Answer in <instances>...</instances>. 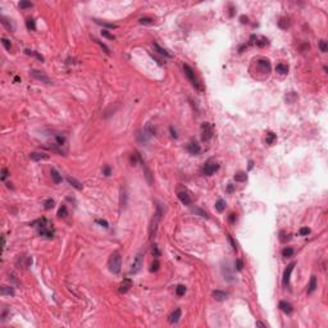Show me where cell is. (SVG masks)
Returning a JSON list of instances; mask_svg holds the SVG:
<instances>
[{"label":"cell","mask_w":328,"mask_h":328,"mask_svg":"<svg viewBox=\"0 0 328 328\" xmlns=\"http://www.w3.org/2000/svg\"><path fill=\"white\" fill-rule=\"evenodd\" d=\"M67 182H68L69 185L72 186V187H75L76 190H82V189H83V185H82V183H81L80 181H77V179L73 178V177H69V176H68V177H67Z\"/></svg>","instance_id":"obj_19"},{"label":"cell","mask_w":328,"mask_h":328,"mask_svg":"<svg viewBox=\"0 0 328 328\" xmlns=\"http://www.w3.org/2000/svg\"><path fill=\"white\" fill-rule=\"evenodd\" d=\"M255 42H256V45H258V46L262 48V46H265V45L268 44V40H267V38H264V37H262V38H260V41H255Z\"/></svg>","instance_id":"obj_49"},{"label":"cell","mask_w":328,"mask_h":328,"mask_svg":"<svg viewBox=\"0 0 328 328\" xmlns=\"http://www.w3.org/2000/svg\"><path fill=\"white\" fill-rule=\"evenodd\" d=\"M276 70L278 73H281V75H286V73L288 72V67L286 64H282V63H280V64H277Z\"/></svg>","instance_id":"obj_30"},{"label":"cell","mask_w":328,"mask_h":328,"mask_svg":"<svg viewBox=\"0 0 328 328\" xmlns=\"http://www.w3.org/2000/svg\"><path fill=\"white\" fill-rule=\"evenodd\" d=\"M8 174H9L8 169H6V168H3V169H1V176H0V178H1V181H5V178L8 177Z\"/></svg>","instance_id":"obj_47"},{"label":"cell","mask_w":328,"mask_h":328,"mask_svg":"<svg viewBox=\"0 0 328 328\" xmlns=\"http://www.w3.org/2000/svg\"><path fill=\"white\" fill-rule=\"evenodd\" d=\"M0 22H1L3 26H5V28H6V30H9V31H14V28H16V27H14V23L12 22V21L8 19L4 16L0 17Z\"/></svg>","instance_id":"obj_18"},{"label":"cell","mask_w":328,"mask_h":328,"mask_svg":"<svg viewBox=\"0 0 328 328\" xmlns=\"http://www.w3.org/2000/svg\"><path fill=\"white\" fill-rule=\"evenodd\" d=\"M153 255L155 256V258H158V256L160 255V251H159V249H158V246H157V245H154V246H153Z\"/></svg>","instance_id":"obj_54"},{"label":"cell","mask_w":328,"mask_h":328,"mask_svg":"<svg viewBox=\"0 0 328 328\" xmlns=\"http://www.w3.org/2000/svg\"><path fill=\"white\" fill-rule=\"evenodd\" d=\"M216 209H217L218 211H221V213L226 209V201H224L223 199H219V200H218V201L216 203Z\"/></svg>","instance_id":"obj_33"},{"label":"cell","mask_w":328,"mask_h":328,"mask_svg":"<svg viewBox=\"0 0 328 328\" xmlns=\"http://www.w3.org/2000/svg\"><path fill=\"white\" fill-rule=\"evenodd\" d=\"M181 314H182L181 309H176L174 312L171 314V317H169V323H172V324L177 323L179 320V318H181Z\"/></svg>","instance_id":"obj_20"},{"label":"cell","mask_w":328,"mask_h":328,"mask_svg":"<svg viewBox=\"0 0 328 328\" xmlns=\"http://www.w3.org/2000/svg\"><path fill=\"white\" fill-rule=\"evenodd\" d=\"M49 154L46 153H31L30 154V159L35 160V162H40V160H48L49 159Z\"/></svg>","instance_id":"obj_12"},{"label":"cell","mask_w":328,"mask_h":328,"mask_svg":"<svg viewBox=\"0 0 328 328\" xmlns=\"http://www.w3.org/2000/svg\"><path fill=\"white\" fill-rule=\"evenodd\" d=\"M213 297L216 299L217 301H224L227 299V294L223 291H219V290H216L213 291Z\"/></svg>","instance_id":"obj_22"},{"label":"cell","mask_w":328,"mask_h":328,"mask_svg":"<svg viewBox=\"0 0 328 328\" xmlns=\"http://www.w3.org/2000/svg\"><path fill=\"white\" fill-rule=\"evenodd\" d=\"M32 6V3L31 1H26V0H23V1L19 3V8L21 9H27V8H31Z\"/></svg>","instance_id":"obj_44"},{"label":"cell","mask_w":328,"mask_h":328,"mask_svg":"<svg viewBox=\"0 0 328 328\" xmlns=\"http://www.w3.org/2000/svg\"><path fill=\"white\" fill-rule=\"evenodd\" d=\"M159 265H160V264H159V262H158V260H157V259H155V260H154V262H153V264H151V268H150V272H157V270H158V269H159Z\"/></svg>","instance_id":"obj_45"},{"label":"cell","mask_w":328,"mask_h":328,"mask_svg":"<svg viewBox=\"0 0 328 328\" xmlns=\"http://www.w3.org/2000/svg\"><path fill=\"white\" fill-rule=\"evenodd\" d=\"M140 163H141V165H142V171H144V174H145V177H146L147 183H149V185H153L154 179H153V174H151V171L149 169V167L146 165L145 162L141 159V157H140Z\"/></svg>","instance_id":"obj_10"},{"label":"cell","mask_w":328,"mask_h":328,"mask_svg":"<svg viewBox=\"0 0 328 328\" xmlns=\"http://www.w3.org/2000/svg\"><path fill=\"white\" fill-rule=\"evenodd\" d=\"M24 53H26L27 55H33V56H36V58H37L40 62H44V56H42L41 54H38L37 51H33V50H30V49H26V50H24Z\"/></svg>","instance_id":"obj_31"},{"label":"cell","mask_w":328,"mask_h":328,"mask_svg":"<svg viewBox=\"0 0 328 328\" xmlns=\"http://www.w3.org/2000/svg\"><path fill=\"white\" fill-rule=\"evenodd\" d=\"M258 65H259V68L262 69L263 72H265V73L270 72V63H269L268 59H259V60H258Z\"/></svg>","instance_id":"obj_16"},{"label":"cell","mask_w":328,"mask_h":328,"mask_svg":"<svg viewBox=\"0 0 328 328\" xmlns=\"http://www.w3.org/2000/svg\"><path fill=\"white\" fill-rule=\"evenodd\" d=\"M236 269H237L238 272H241V270L244 269V262H242L241 259H237V260H236Z\"/></svg>","instance_id":"obj_46"},{"label":"cell","mask_w":328,"mask_h":328,"mask_svg":"<svg viewBox=\"0 0 328 328\" xmlns=\"http://www.w3.org/2000/svg\"><path fill=\"white\" fill-rule=\"evenodd\" d=\"M94 21H95V23L100 24V26H103V27H105V28H109V30H113V28H117V27H118L117 24H114V23H108V22H105V21H101V19H94Z\"/></svg>","instance_id":"obj_26"},{"label":"cell","mask_w":328,"mask_h":328,"mask_svg":"<svg viewBox=\"0 0 328 328\" xmlns=\"http://www.w3.org/2000/svg\"><path fill=\"white\" fill-rule=\"evenodd\" d=\"M26 26H27V28L30 31H35V30H36V22H35L33 18H28L26 21Z\"/></svg>","instance_id":"obj_32"},{"label":"cell","mask_w":328,"mask_h":328,"mask_svg":"<svg viewBox=\"0 0 328 328\" xmlns=\"http://www.w3.org/2000/svg\"><path fill=\"white\" fill-rule=\"evenodd\" d=\"M162 216H163V209H162L160 205H157V211L154 213V217H153V219H151V223H150V227H149V237H150V240H153L155 237V235H157L158 226H159Z\"/></svg>","instance_id":"obj_2"},{"label":"cell","mask_w":328,"mask_h":328,"mask_svg":"<svg viewBox=\"0 0 328 328\" xmlns=\"http://www.w3.org/2000/svg\"><path fill=\"white\" fill-rule=\"evenodd\" d=\"M280 309L285 313V314H291L292 313V305L290 304V302L283 301V300L280 301Z\"/></svg>","instance_id":"obj_17"},{"label":"cell","mask_w":328,"mask_h":328,"mask_svg":"<svg viewBox=\"0 0 328 328\" xmlns=\"http://www.w3.org/2000/svg\"><path fill=\"white\" fill-rule=\"evenodd\" d=\"M213 137V126L209 122H205L201 125V140L204 142L209 141Z\"/></svg>","instance_id":"obj_6"},{"label":"cell","mask_w":328,"mask_h":328,"mask_svg":"<svg viewBox=\"0 0 328 328\" xmlns=\"http://www.w3.org/2000/svg\"><path fill=\"white\" fill-rule=\"evenodd\" d=\"M169 131H171V135H172V137H174V139H177V137H178V135H177V132H176V129L173 128V127H169Z\"/></svg>","instance_id":"obj_56"},{"label":"cell","mask_w":328,"mask_h":328,"mask_svg":"<svg viewBox=\"0 0 328 328\" xmlns=\"http://www.w3.org/2000/svg\"><path fill=\"white\" fill-rule=\"evenodd\" d=\"M218 169H219V164H218V162H216L214 159H209L205 163V165H204L203 173L205 176H211V174L216 173Z\"/></svg>","instance_id":"obj_5"},{"label":"cell","mask_w":328,"mask_h":328,"mask_svg":"<svg viewBox=\"0 0 328 328\" xmlns=\"http://www.w3.org/2000/svg\"><path fill=\"white\" fill-rule=\"evenodd\" d=\"M248 179V174L245 172H238V173L235 174V181L236 182H245Z\"/></svg>","instance_id":"obj_29"},{"label":"cell","mask_w":328,"mask_h":328,"mask_svg":"<svg viewBox=\"0 0 328 328\" xmlns=\"http://www.w3.org/2000/svg\"><path fill=\"white\" fill-rule=\"evenodd\" d=\"M294 253H295V250L292 248H285L283 250H282V255H283L285 258H290V256L294 255Z\"/></svg>","instance_id":"obj_34"},{"label":"cell","mask_w":328,"mask_h":328,"mask_svg":"<svg viewBox=\"0 0 328 328\" xmlns=\"http://www.w3.org/2000/svg\"><path fill=\"white\" fill-rule=\"evenodd\" d=\"M31 226L38 228V233H40V236H46L48 238L54 237V228H53V224L46 219V218H41V219L35 221V222L31 223Z\"/></svg>","instance_id":"obj_1"},{"label":"cell","mask_w":328,"mask_h":328,"mask_svg":"<svg viewBox=\"0 0 328 328\" xmlns=\"http://www.w3.org/2000/svg\"><path fill=\"white\" fill-rule=\"evenodd\" d=\"M177 196H178V199L181 200V203L183 204V205H190V204H191V197H190V195L186 191H179Z\"/></svg>","instance_id":"obj_14"},{"label":"cell","mask_w":328,"mask_h":328,"mask_svg":"<svg viewBox=\"0 0 328 328\" xmlns=\"http://www.w3.org/2000/svg\"><path fill=\"white\" fill-rule=\"evenodd\" d=\"M101 35H103V36H104V37H107V38H109V40H114V38H115L114 36H113V35H110V33H109V32H108V31H107V30H103V31H101Z\"/></svg>","instance_id":"obj_48"},{"label":"cell","mask_w":328,"mask_h":328,"mask_svg":"<svg viewBox=\"0 0 328 328\" xmlns=\"http://www.w3.org/2000/svg\"><path fill=\"white\" fill-rule=\"evenodd\" d=\"M54 204H55V201L53 199H48L44 203V208H45V210H50V209H53V208H54Z\"/></svg>","instance_id":"obj_37"},{"label":"cell","mask_w":328,"mask_h":328,"mask_svg":"<svg viewBox=\"0 0 328 328\" xmlns=\"http://www.w3.org/2000/svg\"><path fill=\"white\" fill-rule=\"evenodd\" d=\"M0 294H1L3 296H5V295L14 296V295H16V291H14V288H13V287H9V286H1V288H0Z\"/></svg>","instance_id":"obj_24"},{"label":"cell","mask_w":328,"mask_h":328,"mask_svg":"<svg viewBox=\"0 0 328 328\" xmlns=\"http://www.w3.org/2000/svg\"><path fill=\"white\" fill-rule=\"evenodd\" d=\"M110 173H112V169H110V167H109V165H105V167L103 168V174L104 176H110Z\"/></svg>","instance_id":"obj_51"},{"label":"cell","mask_w":328,"mask_h":328,"mask_svg":"<svg viewBox=\"0 0 328 328\" xmlns=\"http://www.w3.org/2000/svg\"><path fill=\"white\" fill-rule=\"evenodd\" d=\"M295 265H296V262H292V263L288 264L287 268L285 269L283 277H282V283H283L285 287H287L288 285H290V277H291V273H292V270H294Z\"/></svg>","instance_id":"obj_7"},{"label":"cell","mask_w":328,"mask_h":328,"mask_svg":"<svg viewBox=\"0 0 328 328\" xmlns=\"http://www.w3.org/2000/svg\"><path fill=\"white\" fill-rule=\"evenodd\" d=\"M132 287V280L131 278H123L122 283L119 285V292L121 294H126L129 291V288Z\"/></svg>","instance_id":"obj_11"},{"label":"cell","mask_w":328,"mask_h":328,"mask_svg":"<svg viewBox=\"0 0 328 328\" xmlns=\"http://www.w3.org/2000/svg\"><path fill=\"white\" fill-rule=\"evenodd\" d=\"M5 245H6V242H5V236H3V249H5Z\"/></svg>","instance_id":"obj_60"},{"label":"cell","mask_w":328,"mask_h":328,"mask_svg":"<svg viewBox=\"0 0 328 328\" xmlns=\"http://www.w3.org/2000/svg\"><path fill=\"white\" fill-rule=\"evenodd\" d=\"M227 240L230 241V244H231V246H232V249H233V251L237 253V244L235 242V240L232 238V236H231L230 233H227Z\"/></svg>","instance_id":"obj_41"},{"label":"cell","mask_w":328,"mask_h":328,"mask_svg":"<svg viewBox=\"0 0 328 328\" xmlns=\"http://www.w3.org/2000/svg\"><path fill=\"white\" fill-rule=\"evenodd\" d=\"M153 46H154V49L155 50H157L158 53H159L160 55H163V56H165V58H172V54L171 53H168L167 50H165L164 48H162L159 44H158L157 41H153Z\"/></svg>","instance_id":"obj_15"},{"label":"cell","mask_w":328,"mask_h":328,"mask_svg":"<svg viewBox=\"0 0 328 328\" xmlns=\"http://www.w3.org/2000/svg\"><path fill=\"white\" fill-rule=\"evenodd\" d=\"M50 174H51V178H53V181H54L55 183H60V182L63 181V178H62V174L59 173V172L56 171L55 168H51V171H50Z\"/></svg>","instance_id":"obj_23"},{"label":"cell","mask_w":328,"mask_h":328,"mask_svg":"<svg viewBox=\"0 0 328 328\" xmlns=\"http://www.w3.org/2000/svg\"><path fill=\"white\" fill-rule=\"evenodd\" d=\"M95 222H96V223H97V224H100V226H101V227H104V228H108V227H109V224H108V222H107V221H104V219H96V221H95Z\"/></svg>","instance_id":"obj_50"},{"label":"cell","mask_w":328,"mask_h":328,"mask_svg":"<svg viewBox=\"0 0 328 328\" xmlns=\"http://www.w3.org/2000/svg\"><path fill=\"white\" fill-rule=\"evenodd\" d=\"M280 235H281V236H280V240H281L282 242H286L287 240H288V237H285V236H286V233H285L283 231H281V233H280Z\"/></svg>","instance_id":"obj_55"},{"label":"cell","mask_w":328,"mask_h":328,"mask_svg":"<svg viewBox=\"0 0 328 328\" xmlns=\"http://www.w3.org/2000/svg\"><path fill=\"white\" fill-rule=\"evenodd\" d=\"M187 150H189V153H191L194 155H197V154H200V151H201V147H200V145L196 142V141H191V142L187 145Z\"/></svg>","instance_id":"obj_13"},{"label":"cell","mask_w":328,"mask_h":328,"mask_svg":"<svg viewBox=\"0 0 328 328\" xmlns=\"http://www.w3.org/2000/svg\"><path fill=\"white\" fill-rule=\"evenodd\" d=\"M191 211L192 213H195L196 216H200V217H203V218H205V219H208V218H209V216H208V213L206 211H204L203 209H200V208H191Z\"/></svg>","instance_id":"obj_27"},{"label":"cell","mask_w":328,"mask_h":328,"mask_svg":"<svg viewBox=\"0 0 328 328\" xmlns=\"http://www.w3.org/2000/svg\"><path fill=\"white\" fill-rule=\"evenodd\" d=\"M319 49L322 53H327L328 51V44L326 40H320L319 41Z\"/></svg>","instance_id":"obj_39"},{"label":"cell","mask_w":328,"mask_h":328,"mask_svg":"<svg viewBox=\"0 0 328 328\" xmlns=\"http://www.w3.org/2000/svg\"><path fill=\"white\" fill-rule=\"evenodd\" d=\"M278 26H280V28H282V30H287V28L291 26V22H290L288 18L283 17V18H281L280 21H278Z\"/></svg>","instance_id":"obj_25"},{"label":"cell","mask_w":328,"mask_h":328,"mask_svg":"<svg viewBox=\"0 0 328 328\" xmlns=\"http://www.w3.org/2000/svg\"><path fill=\"white\" fill-rule=\"evenodd\" d=\"M139 22L141 24H153L154 23V19L151 17H142V18L139 19Z\"/></svg>","instance_id":"obj_38"},{"label":"cell","mask_w":328,"mask_h":328,"mask_svg":"<svg viewBox=\"0 0 328 328\" xmlns=\"http://www.w3.org/2000/svg\"><path fill=\"white\" fill-rule=\"evenodd\" d=\"M94 41L96 42V44L99 45V46H100V48H101V49H103V50L105 51V54H108V55L110 54V50H109V48H108V46H107V45H105V44H103V42H101L100 40H97V38H94Z\"/></svg>","instance_id":"obj_35"},{"label":"cell","mask_w":328,"mask_h":328,"mask_svg":"<svg viewBox=\"0 0 328 328\" xmlns=\"http://www.w3.org/2000/svg\"><path fill=\"white\" fill-rule=\"evenodd\" d=\"M108 265H109V270L114 274H118L121 272V267H122V258H121V254L118 251H114L110 255L109 258V262H108Z\"/></svg>","instance_id":"obj_3"},{"label":"cell","mask_w":328,"mask_h":328,"mask_svg":"<svg viewBox=\"0 0 328 328\" xmlns=\"http://www.w3.org/2000/svg\"><path fill=\"white\" fill-rule=\"evenodd\" d=\"M142 263H144V256L142 254H137L135 260H133L132 263V268H131V273H137L139 270L141 269V267H142Z\"/></svg>","instance_id":"obj_8"},{"label":"cell","mask_w":328,"mask_h":328,"mask_svg":"<svg viewBox=\"0 0 328 328\" xmlns=\"http://www.w3.org/2000/svg\"><path fill=\"white\" fill-rule=\"evenodd\" d=\"M240 19H241L242 23H249V18H248V17H245V16H241V17H240Z\"/></svg>","instance_id":"obj_57"},{"label":"cell","mask_w":328,"mask_h":328,"mask_svg":"<svg viewBox=\"0 0 328 328\" xmlns=\"http://www.w3.org/2000/svg\"><path fill=\"white\" fill-rule=\"evenodd\" d=\"M233 190H235L233 185H231V183H230V185H228V189H227V191H228V192H232V191H233Z\"/></svg>","instance_id":"obj_59"},{"label":"cell","mask_w":328,"mask_h":328,"mask_svg":"<svg viewBox=\"0 0 328 328\" xmlns=\"http://www.w3.org/2000/svg\"><path fill=\"white\" fill-rule=\"evenodd\" d=\"M277 140V135L273 132H267V137H265V142L268 145H272L274 141Z\"/></svg>","instance_id":"obj_28"},{"label":"cell","mask_w":328,"mask_h":328,"mask_svg":"<svg viewBox=\"0 0 328 328\" xmlns=\"http://www.w3.org/2000/svg\"><path fill=\"white\" fill-rule=\"evenodd\" d=\"M1 44L4 45V48L6 49V50H8V51H10V49H12V44H10V41L8 40V38L3 37V38H1Z\"/></svg>","instance_id":"obj_43"},{"label":"cell","mask_w":328,"mask_h":328,"mask_svg":"<svg viewBox=\"0 0 328 328\" xmlns=\"http://www.w3.org/2000/svg\"><path fill=\"white\" fill-rule=\"evenodd\" d=\"M14 81H16V82H19V77L16 76V77H14Z\"/></svg>","instance_id":"obj_61"},{"label":"cell","mask_w":328,"mask_h":328,"mask_svg":"<svg viewBox=\"0 0 328 328\" xmlns=\"http://www.w3.org/2000/svg\"><path fill=\"white\" fill-rule=\"evenodd\" d=\"M183 70H185V75L187 76V78L190 80L191 85L195 87V90H197V91H200V92H201V91H203V86H201V83H200V81L197 80V77L195 76V70H194L189 64H183Z\"/></svg>","instance_id":"obj_4"},{"label":"cell","mask_w":328,"mask_h":328,"mask_svg":"<svg viewBox=\"0 0 328 328\" xmlns=\"http://www.w3.org/2000/svg\"><path fill=\"white\" fill-rule=\"evenodd\" d=\"M310 233V228L308 227H302L300 230V236H308Z\"/></svg>","instance_id":"obj_52"},{"label":"cell","mask_w":328,"mask_h":328,"mask_svg":"<svg viewBox=\"0 0 328 328\" xmlns=\"http://www.w3.org/2000/svg\"><path fill=\"white\" fill-rule=\"evenodd\" d=\"M256 327H263V328H267V324L263 323V322H256Z\"/></svg>","instance_id":"obj_58"},{"label":"cell","mask_w":328,"mask_h":328,"mask_svg":"<svg viewBox=\"0 0 328 328\" xmlns=\"http://www.w3.org/2000/svg\"><path fill=\"white\" fill-rule=\"evenodd\" d=\"M55 141H56V145L63 146V145L65 144V137L62 136V135H56V136H55Z\"/></svg>","instance_id":"obj_40"},{"label":"cell","mask_w":328,"mask_h":328,"mask_svg":"<svg viewBox=\"0 0 328 328\" xmlns=\"http://www.w3.org/2000/svg\"><path fill=\"white\" fill-rule=\"evenodd\" d=\"M317 287H318V283H317V277L315 276H312V278H310V282L308 285V294H313Z\"/></svg>","instance_id":"obj_21"},{"label":"cell","mask_w":328,"mask_h":328,"mask_svg":"<svg viewBox=\"0 0 328 328\" xmlns=\"http://www.w3.org/2000/svg\"><path fill=\"white\" fill-rule=\"evenodd\" d=\"M186 292V287L183 286V285H179V286H177V288H176V294H177V296H183Z\"/></svg>","instance_id":"obj_42"},{"label":"cell","mask_w":328,"mask_h":328,"mask_svg":"<svg viewBox=\"0 0 328 328\" xmlns=\"http://www.w3.org/2000/svg\"><path fill=\"white\" fill-rule=\"evenodd\" d=\"M236 219H237V214H235V213H231L230 216H228V221H230V223H232V224H233L235 222H236Z\"/></svg>","instance_id":"obj_53"},{"label":"cell","mask_w":328,"mask_h":328,"mask_svg":"<svg viewBox=\"0 0 328 328\" xmlns=\"http://www.w3.org/2000/svg\"><path fill=\"white\" fill-rule=\"evenodd\" d=\"M67 216H68V210H67V206H65V205H62L60 209H59V211H58V217H59V218H65Z\"/></svg>","instance_id":"obj_36"},{"label":"cell","mask_w":328,"mask_h":328,"mask_svg":"<svg viewBox=\"0 0 328 328\" xmlns=\"http://www.w3.org/2000/svg\"><path fill=\"white\" fill-rule=\"evenodd\" d=\"M31 75H32L36 80L41 81V82H45L46 85H51V83H53V82H51V80L49 78V77H48L46 75H44L42 72H40V70H36V69L31 70Z\"/></svg>","instance_id":"obj_9"}]
</instances>
